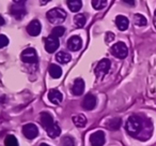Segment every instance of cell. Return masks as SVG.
Instances as JSON below:
<instances>
[{
	"label": "cell",
	"mask_w": 156,
	"mask_h": 146,
	"mask_svg": "<svg viewBox=\"0 0 156 146\" xmlns=\"http://www.w3.org/2000/svg\"><path fill=\"white\" fill-rule=\"evenodd\" d=\"M121 125H122L121 118L115 117V118H111V119L107 122V128H108L109 130H113V131L119 130L120 127H121Z\"/></svg>",
	"instance_id": "ffe728a7"
},
{
	"label": "cell",
	"mask_w": 156,
	"mask_h": 146,
	"mask_svg": "<svg viewBox=\"0 0 156 146\" xmlns=\"http://www.w3.org/2000/svg\"><path fill=\"white\" fill-rule=\"evenodd\" d=\"M124 2L125 3H129V5H135V1H129V0H124Z\"/></svg>",
	"instance_id": "1f68e13d"
},
{
	"label": "cell",
	"mask_w": 156,
	"mask_h": 146,
	"mask_svg": "<svg viewBox=\"0 0 156 146\" xmlns=\"http://www.w3.org/2000/svg\"><path fill=\"white\" fill-rule=\"evenodd\" d=\"M64 32H65L64 27L57 26V27H55V28L52 29L51 35H50V36H52V37H55V38H58V39H59V37H62V36L64 35Z\"/></svg>",
	"instance_id": "d4e9b609"
},
{
	"label": "cell",
	"mask_w": 156,
	"mask_h": 146,
	"mask_svg": "<svg viewBox=\"0 0 156 146\" xmlns=\"http://www.w3.org/2000/svg\"><path fill=\"white\" fill-rule=\"evenodd\" d=\"M86 22H87V17H86L85 14H76L74 16V24L78 28H81V27L85 26Z\"/></svg>",
	"instance_id": "44dd1931"
},
{
	"label": "cell",
	"mask_w": 156,
	"mask_h": 146,
	"mask_svg": "<svg viewBox=\"0 0 156 146\" xmlns=\"http://www.w3.org/2000/svg\"><path fill=\"white\" fill-rule=\"evenodd\" d=\"M61 143H62V146H75V140L67 135V137H62Z\"/></svg>",
	"instance_id": "83f0119b"
},
{
	"label": "cell",
	"mask_w": 156,
	"mask_h": 146,
	"mask_svg": "<svg viewBox=\"0 0 156 146\" xmlns=\"http://www.w3.org/2000/svg\"><path fill=\"white\" fill-rule=\"evenodd\" d=\"M23 134L29 140H33L39 134V129L34 124H27L23 127Z\"/></svg>",
	"instance_id": "52a82bcc"
},
{
	"label": "cell",
	"mask_w": 156,
	"mask_h": 146,
	"mask_svg": "<svg viewBox=\"0 0 156 146\" xmlns=\"http://www.w3.org/2000/svg\"><path fill=\"white\" fill-rule=\"evenodd\" d=\"M46 131H47L48 137H51V139H56V137H58L59 135H60L61 128L59 127V125L57 124V122H55V124L51 125V126H50Z\"/></svg>",
	"instance_id": "d6986e66"
},
{
	"label": "cell",
	"mask_w": 156,
	"mask_h": 146,
	"mask_svg": "<svg viewBox=\"0 0 156 146\" xmlns=\"http://www.w3.org/2000/svg\"><path fill=\"white\" fill-rule=\"evenodd\" d=\"M115 40V35L112 32H108L106 35V42H111Z\"/></svg>",
	"instance_id": "f546056e"
},
{
	"label": "cell",
	"mask_w": 156,
	"mask_h": 146,
	"mask_svg": "<svg viewBox=\"0 0 156 146\" xmlns=\"http://www.w3.org/2000/svg\"><path fill=\"white\" fill-rule=\"evenodd\" d=\"M91 5L95 10H102L107 6V1L106 0H93Z\"/></svg>",
	"instance_id": "484cf974"
},
{
	"label": "cell",
	"mask_w": 156,
	"mask_h": 146,
	"mask_svg": "<svg viewBox=\"0 0 156 146\" xmlns=\"http://www.w3.org/2000/svg\"><path fill=\"white\" fill-rule=\"evenodd\" d=\"M59 44H60V42H59L58 38H55L52 37V36H49V37L46 38L45 40V50L47 53H55L57 50H58L59 47Z\"/></svg>",
	"instance_id": "9c48e42d"
},
{
	"label": "cell",
	"mask_w": 156,
	"mask_h": 146,
	"mask_svg": "<svg viewBox=\"0 0 156 146\" xmlns=\"http://www.w3.org/2000/svg\"><path fill=\"white\" fill-rule=\"evenodd\" d=\"M40 122H41V125L43 126V128L45 130H47L51 125L55 124L52 116L49 113H47V112H43V113L40 114Z\"/></svg>",
	"instance_id": "7c38bea8"
},
{
	"label": "cell",
	"mask_w": 156,
	"mask_h": 146,
	"mask_svg": "<svg viewBox=\"0 0 156 146\" xmlns=\"http://www.w3.org/2000/svg\"><path fill=\"white\" fill-rule=\"evenodd\" d=\"M20 58L24 62L26 63H35L37 61V51L34 48H26L25 51H23L22 55H20Z\"/></svg>",
	"instance_id": "8992f818"
},
{
	"label": "cell",
	"mask_w": 156,
	"mask_h": 146,
	"mask_svg": "<svg viewBox=\"0 0 156 146\" xmlns=\"http://www.w3.org/2000/svg\"><path fill=\"white\" fill-rule=\"evenodd\" d=\"M111 54L115 57H117V58L124 59L125 57H127L128 54L127 46L123 42H117V43L111 46Z\"/></svg>",
	"instance_id": "3957f363"
},
{
	"label": "cell",
	"mask_w": 156,
	"mask_h": 146,
	"mask_svg": "<svg viewBox=\"0 0 156 146\" xmlns=\"http://www.w3.org/2000/svg\"><path fill=\"white\" fill-rule=\"evenodd\" d=\"M85 92V82L83 79H76L72 86V92L75 96H81Z\"/></svg>",
	"instance_id": "4fadbf2b"
},
{
	"label": "cell",
	"mask_w": 156,
	"mask_h": 146,
	"mask_svg": "<svg viewBox=\"0 0 156 146\" xmlns=\"http://www.w3.org/2000/svg\"><path fill=\"white\" fill-rule=\"evenodd\" d=\"M72 120H73V124L75 125L78 128H83V127L86 126L87 124V118L86 116H83V114H77V115H74L72 117Z\"/></svg>",
	"instance_id": "ac0fdd59"
},
{
	"label": "cell",
	"mask_w": 156,
	"mask_h": 146,
	"mask_svg": "<svg viewBox=\"0 0 156 146\" xmlns=\"http://www.w3.org/2000/svg\"><path fill=\"white\" fill-rule=\"evenodd\" d=\"M46 16L51 24H61L66 18V12L63 9H60V8H55V9L48 11Z\"/></svg>",
	"instance_id": "7a4b0ae2"
},
{
	"label": "cell",
	"mask_w": 156,
	"mask_h": 146,
	"mask_svg": "<svg viewBox=\"0 0 156 146\" xmlns=\"http://www.w3.org/2000/svg\"><path fill=\"white\" fill-rule=\"evenodd\" d=\"M67 6L72 12H78L83 7V2L80 0H69L67 1Z\"/></svg>",
	"instance_id": "603a6c76"
},
{
	"label": "cell",
	"mask_w": 156,
	"mask_h": 146,
	"mask_svg": "<svg viewBox=\"0 0 156 146\" xmlns=\"http://www.w3.org/2000/svg\"><path fill=\"white\" fill-rule=\"evenodd\" d=\"M11 14L16 20H22L26 15L25 1H14V5L11 8Z\"/></svg>",
	"instance_id": "277c9868"
},
{
	"label": "cell",
	"mask_w": 156,
	"mask_h": 146,
	"mask_svg": "<svg viewBox=\"0 0 156 146\" xmlns=\"http://www.w3.org/2000/svg\"><path fill=\"white\" fill-rule=\"evenodd\" d=\"M9 44V39L5 35H0V48L5 47Z\"/></svg>",
	"instance_id": "f1b7e54d"
},
{
	"label": "cell",
	"mask_w": 156,
	"mask_h": 146,
	"mask_svg": "<svg viewBox=\"0 0 156 146\" xmlns=\"http://www.w3.org/2000/svg\"><path fill=\"white\" fill-rule=\"evenodd\" d=\"M5 146H18V142L14 135H8L5 139Z\"/></svg>",
	"instance_id": "4316f807"
},
{
	"label": "cell",
	"mask_w": 156,
	"mask_h": 146,
	"mask_svg": "<svg viewBox=\"0 0 156 146\" xmlns=\"http://www.w3.org/2000/svg\"><path fill=\"white\" fill-rule=\"evenodd\" d=\"M110 66H111V62L109 59H107V58L102 59V60L98 63V66H96V68H95V71H94L95 72V75L98 77H103L107 72L109 71Z\"/></svg>",
	"instance_id": "5b68a950"
},
{
	"label": "cell",
	"mask_w": 156,
	"mask_h": 146,
	"mask_svg": "<svg viewBox=\"0 0 156 146\" xmlns=\"http://www.w3.org/2000/svg\"><path fill=\"white\" fill-rule=\"evenodd\" d=\"M145 124L143 118L139 117V116L133 115L130 117H128L127 122L125 124V129L130 135L133 137H140V135L144 132L145 129Z\"/></svg>",
	"instance_id": "6da1fadb"
},
{
	"label": "cell",
	"mask_w": 156,
	"mask_h": 146,
	"mask_svg": "<svg viewBox=\"0 0 156 146\" xmlns=\"http://www.w3.org/2000/svg\"><path fill=\"white\" fill-rule=\"evenodd\" d=\"M48 72H49L50 77L52 79H59L62 75V69H61L60 66H57L55 63H51L48 68Z\"/></svg>",
	"instance_id": "e0dca14e"
},
{
	"label": "cell",
	"mask_w": 156,
	"mask_h": 146,
	"mask_svg": "<svg viewBox=\"0 0 156 146\" xmlns=\"http://www.w3.org/2000/svg\"><path fill=\"white\" fill-rule=\"evenodd\" d=\"M154 26L156 27V10H155V13H154Z\"/></svg>",
	"instance_id": "d6a6232c"
},
{
	"label": "cell",
	"mask_w": 156,
	"mask_h": 146,
	"mask_svg": "<svg viewBox=\"0 0 156 146\" xmlns=\"http://www.w3.org/2000/svg\"><path fill=\"white\" fill-rule=\"evenodd\" d=\"M115 25L117 27L120 29L121 31H124L128 28V25H129V21H128L127 17L123 15H118L115 17Z\"/></svg>",
	"instance_id": "2e32d148"
},
{
	"label": "cell",
	"mask_w": 156,
	"mask_h": 146,
	"mask_svg": "<svg viewBox=\"0 0 156 146\" xmlns=\"http://www.w3.org/2000/svg\"><path fill=\"white\" fill-rule=\"evenodd\" d=\"M48 99L51 103L54 104H60L63 100V96L59 90L57 89H51L48 92Z\"/></svg>",
	"instance_id": "9a60e30c"
},
{
	"label": "cell",
	"mask_w": 156,
	"mask_h": 146,
	"mask_svg": "<svg viewBox=\"0 0 156 146\" xmlns=\"http://www.w3.org/2000/svg\"><path fill=\"white\" fill-rule=\"evenodd\" d=\"M81 105H83V109L88 110V111H90V110H93L94 107H95V105H96L95 96H94V95H92V94H88L87 96L85 97V99L83 100Z\"/></svg>",
	"instance_id": "5bb4252c"
},
{
	"label": "cell",
	"mask_w": 156,
	"mask_h": 146,
	"mask_svg": "<svg viewBox=\"0 0 156 146\" xmlns=\"http://www.w3.org/2000/svg\"><path fill=\"white\" fill-rule=\"evenodd\" d=\"M105 141H106L105 133L101 130L90 135V143L92 144V146H103L105 144Z\"/></svg>",
	"instance_id": "ba28073f"
},
{
	"label": "cell",
	"mask_w": 156,
	"mask_h": 146,
	"mask_svg": "<svg viewBox=\"0 0 156 146\" xmlns=\"http://www.w3.org/2000/svg\"><path fill=\"white\" fill-rule=\"evenodd\" d=\"M67 48L72 52H76V51H79L83 46V41H81V38L78 37V36H73L67 40Z\"/></svg>",
	"instance_id": "30bf717a"
},
{
	"label": "cell",
	"mask_w": 156,
	"mask_h": 146,
	"mask_svg": "<svg viewBox=\"0 0 156 146\" xmlns=\"http://www.w3.org/2000/svg\"><path fill=\"white\" fill-rule=\"evenodd\" d=\"M40 146H49V145H48V144H45V143H42Z\"/></svg>",
	"instance_id": "836d02e7"
},
{
	"label": "cell",
	"mask_w": 156,
	"mask_h": 146,
	"mask_svg": "<svg viewBox=\"0 0 156 146\" xmlns=\"http://www.w3.org/2000/svg\"><path fill=\"white\" fill-rule=\"evenodd\" d=\"M71 59H72V56L65 52H59L58 54L56 55V60L58 61L59 63H67L71 61Z\"/></svg>",
	"instance_id": "7402d4cb"
},
{
	"label": "cell",
	"mask_w": 156,
	"mask_h": 146,
	"mask_svg": "<svg viewBox=\"0 0 156 146\" xmlns=\"http://www.w3.org/2000/svg\"><path fill=\"white\" fill-rule=\"evenodd\" d=\"M2 25H5V18L0 15V26H2Z\"/></svg>",
	"instance_id": "4dcf8cb0"
},
{
	"label": "cell",
	"mask_w": 156,
	"mask_h": 146,
	"mask_svg": "<svg viewBox=\"0 0 156 146\" xmlns=\"http://www.w3.org/2000/svg\"><path fill=\"white\" fill-rule=\"evenodd\" d=\"M134 23H135V25H137V26L142 27V26H145V25H147V21L142 14L137 13L134 15Z\"/></svg>",
	"instance_id": "cb8c5ba5"
},
{
	"label": "cell",
	"mask_w": 156,
	"mask_h": 146,
	"mask_svg": "<svg viewBox=\"0 0 156 146\" xmlns=\"http://www.w3.org/2000/svg\"><path fill=\"white\" fill-rule=\"evenodd\" d=\"M41 28H42L41 23L37 20H33L32 22L27 26V32L30 36H32V37H37V36H39L40 32H41Z\"/></svg>",
	"instance_id": "8fae6325"
}]
</instances>
